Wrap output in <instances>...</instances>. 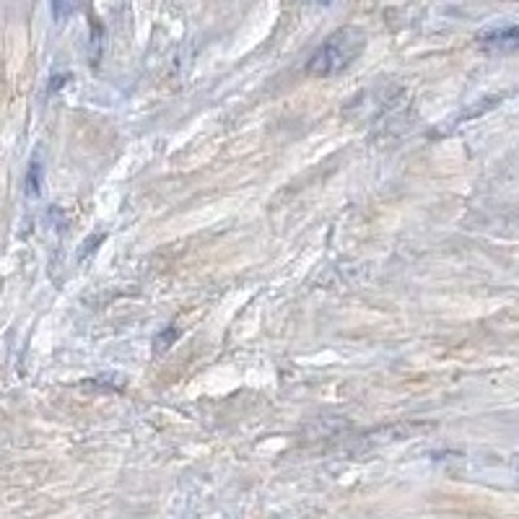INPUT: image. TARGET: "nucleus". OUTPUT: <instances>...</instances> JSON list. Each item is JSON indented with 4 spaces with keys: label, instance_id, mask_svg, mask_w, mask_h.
I'll list each match as a JSON object with an SVG mask.
<instances>
[{
    "label": "nucleus",
    "instance_id": "1",
    "mask_svg": "<svg viewBox=\"0 0 519 519\" xmlns=\"http://www.w3.org/2000/svg\"><path fill=\"white\" fill-rule=\"evenodd\" d=\"M367 50V32L361 26H340L337 32H333L322 45L319 50L312 55L306 70L312 76L327 78V76H337L364 55Z\"/></svg>",
    "mask_w": 519,
    "mask_h": 519
},
{
    "label": "nucleus",
    "instance_id": "2",
    "mask_svg": "<svg viewBox=\"0 0 519 519\" xmlns=\"http://www.w3.org/2000/svg\"><path fill=\"white\" fill-rule=\"evenodd\" d=\"M478 45L488 52H514L519 45V26L517 24L488 26L478 34Z\"/></svg>",
    "mask_w": 519,
    "mask_h": 519
},
{
    "label": "nucleus",
    "instance_id": "3",
    "mask_svg": "<svg viewBox=\"0 0 519 519\" xmlns=\"http://www.w3.org/2000/svg\"><path fill=\"white\" fill-rule=\"evenodd\" d=\"M39 192H42V161L34 159L26 171V195L34 201V198H39Z\"/></svg>",
    "mask_w": 519,
    "mask_h": 519
},
{
    "label": "nucleus",
    "instance_id": "4",
    "mask_svg": "<svg viewBox=\"0 0 519 519\" xmlns=\"http://www.w3.org/2000/svg\"><path fill=\"white\" fill-rule=\"evenodd\" d=\"M177 337H180V330L177 327H169V330H161L159 336H156V340H153V346H156V351H169L174 343H177Z\"/></svg>",
    "mask_w": 519,
    "mask_h": 519
},
{
    "label": "nucleus",
    "instance_id": "5",
    "mask_svg": "<svg viewBox=\"0 0 519 519\" xmlns=\"http://www.w3.org/2000/svg\"><path fill=\"white\" fill-rule=\"evenodd\" d=\"M76 5H78V0H52V14L57 21H63L76 11Z\"/></svg>",
    "mask_w": 519,
    "mask_h": 519
},
{
    "label": "nucleus",
    "instance_id": "6",
    "mask_svg": "<svg viewBox=\"0 0 519 519\" xmlns=\"http://www.w3.org/2000/svg\"><path fill=\"white\" fill-rule=\"evenodd\" d=\"M67 81H70V73H57V76L50 81V88H47V91H50V94H57V91L67 84Z\"/></svg>",
    "mask_w": 519,
    "mask_h": 519
},
{
    "label": "nucleus",
    "instance_id": "7",
    "mask_svg": "<svg viewBox=\"0 0 519 519\" xmlns=\"http://www.w3.org/2000/svg\"><path fill=\"white\" fill-rule=\"evenodd\" d=\"M317 3H322V5H327V3H333V0H317Z\"/></svg>",
    "mask_w": 519,
    "mask_h": 519
}]
</instances>
